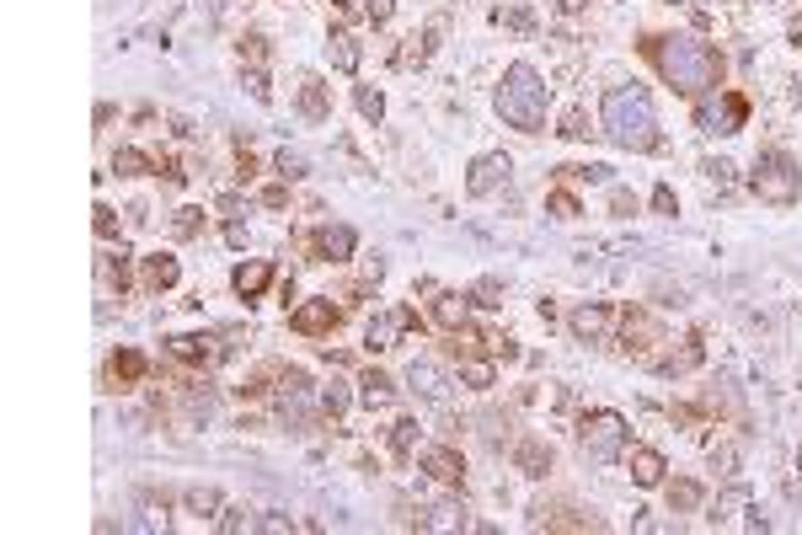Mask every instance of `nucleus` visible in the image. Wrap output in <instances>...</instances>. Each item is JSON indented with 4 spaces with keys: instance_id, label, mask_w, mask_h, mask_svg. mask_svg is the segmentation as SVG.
Here are the masks:
<instances>
[{
    "instance_id": "obj_1",
    "label": "nucleus",
    "mask_w": 802,
    "mask_h": 535,
    "mask_svg": "<svg viewBox=\"0 0 802 535\" xmlns=\"http://www.w3.org/2000/svg\"><path fill=\"white\" fill-rule=\"evenodd\" d=\"M647 54L680 97H706L722 86V54L701 38H647Z\"/></svg>"
},
{
    "instance_id": "obj_2",
    "label": "nucleus",
    "mask_w": 802,
    "mask_h": 535,
    "mask_svg": "<svg viewBox=\"0 0 802 535\" xmlns=\"http://www.w3.org/2000/svg\"><path fill=\"white\" fill-rule=\"evenodd\" d=\"M599 123H605L610 145H621V150H636V156H642V150H658V108H653V97H647L636 81L605 91Z\"/></svg>"
},
{
    "instance_id": "obj_3",
    "label": "nucleus",
    "mask_w": 802,
    "mask_h": 535,
    "mask_svg": "<svg viewBox=\"0 0 802 535\" xmlns=\"http://www.w3.org/2000/svg\"><path fill=\"white\" fill-rule=\"evenodd\" d=\"M546 108H551V86L535 64H509L498 81V119L519 129V134H540L546 129Z\"/></svg>"
},
{
    "instance_id": "obj_4",
    "label": "nucleus",
    "mask_w": 802,
    "mask_h": 535,
    "mask_svg": "<svg viewBox=\"0 0 802 535\" xmlns=\"http://www.w3.org/2000/svg\"><path fill=\"white\" fill-rule=\"evenodd\" d=\"M626 439H631V423L621 413H610V407L578 417V450H583V461H594V466L621 461V455H626Z\"/></svg>"
},
{
    "instance_id": "obj_5",
    "label": "nucleus",
    "mask_w": 802,
    "mask_h": 535,
    "mask_svg": "<svg viewBox=\"0 0 802 535\" xmlns=\"http://www.w3.org/2000/svg\"><path fill=\"white\" fill-rule=\"evenodd\" d=\"M749 187L765 198V204H797V193H802V172H797V161L787 156V150H759L754 156V172H749Z\"/></svg>"
},
{
    "instance_id": "obj_6",
    "label": "nucleus",
    "mask_w": 802,
    "mask_h": 535,
    "mask_svg": "<svg viewBox=\"0 0 802 535\" xmlns=\"http://www.w3.org/2000/svg\"><path fill=\"white\" fill-rule=\"evenodd\" d=\"M744 119H749V97H739V91H706L695 102V129L701 134H739Z\"/></svg>"
},
{
    "instance_id": "obj_7",
    "label": "nucleus",
    "mask_w": 802,
    "mask_h": 535,
    "mask_svg": "<svg viewBox=\"0 0 802 535\" xmlns=\"http://www.w3.org/2000/svg\"><path fill=\"white\" fill-rule=\"evenodd\" d=\"M343 321V310L332 305V295H316V300H300L294 310H289V327L300 332V338H327L332 327Z\"/></svg>"
},
{
    "instance_id": "obj_8",
    "label": "nucleus",
    "mask_w": 802,
    "mask_h": 535,
    "mask_svg": "<svg viewBox=\"0 0 802 535\" xmlns=\"http://www.w3.org/2000/svg\"><path fill=\"white\" fill-rule=\"evenodd\" d=\"M509 172H514V161H509L503 150L476 156V161H471V177H465V193H471V198H487V193H498V187L509 182Z\"/></svg>"
},
{
    "instance_id": "obj_9",
    "label": "nucleus",
    "mask_w": 802,
    "mask_h": 535,
    "mask_svg": "<svg viewBox=\"0 0 802 535\" xmlns=\"http://www.w3.org/2000/svg\"><path fill=\"white\" fill-rule=\"evenodd\" d=\"M406 391H417L423 402H444L450 396V369L434 358H412L406 364Z\"/></svg>"
},
{
    "instance_id": "obj_10",
    "label": "nucleus",
    "mask_w": 802,
    "mask_h": 535,
    "mask_svg": "<svg viewBox=\"0 0 802 535\" xmlns=\"http://www.w3.org/2000/svg\"><path fill=\"white\" fill-rule=\"evenodd\" d=\"M310 252H316V263H348L358 252V231L353 225H321L310 236Z\"/></svg>"
},
{
    "instance_id": "obj_11",
    "label": "nucleus",
    "mask_w": 802,
    "mask_h": 535,
    "mask_svg": "<svg viewBox=\"0 0 802 535\" xmlns=\"http://www.w3.org/2000/svg\"><path fill=\"white\" fill-rule=\"evenodd\" d=\"M423 472L434 476V482H444V487H455V482H465V461H460L455 444H423Z\"/></svg>"
},
{
    "instance_id": "obj_12",
    "label": "nucleus",
    "mask_w": 802,
    "mask_h": 535,
    "mask_svg": "<svg viewBox=\"0 0 802 535\" xmlns=\"http://www.w3.org/2000/svg\"><path fill=\"white\" fill-rule=\"evenodd\" d=\"M273 273H279V268H273L268 257H252V263H241V268L230 273V290H235L241 300H263L268 295V284H273Z\"/></svg>"
},
{
    "instance_id": "obj_13",
    "label": "nucleus",
    "mask_w": 802,
    "mask_h": 535,
    "mask_svg": "<svg viewBox=\"0 0 802 535\" xmlns=\"http://www.w3.org/2000/svg\"><path fill=\"white\" fill-rule=\"evenodd\" d=\"M610 321H616V310H610V305H599V300L578 305L573 316H568V327H573V338H578V343H599V338L610 332Z\"/></svg>"
},
{
    "instance_id": "obj_14",
    "label": "nucleus",
    "mask_w": 802,
    "mask_h": 535,
    "mask_svg": "<svg viewBox=\"0 0 802 535\" xmlns=\"http://www.w3.org/2000/svg\"><path fill=\"white\" fill-rule=\"evenodd\" d=\"M145 369H150V358L139 354V349H113V358H108V380H113V391L139 386V380H145Z\"/></svg>"
},
{
    "instance_id": "obj_15",
    "label": "nucleus",
    "mask_w": 802,
    "mask_h": 535,
    "mask_svg": "<svg viewBox=\"0 0 802 535\" xmlns=\"http://www.w3.org/2000/svg\"><path fill=\"white\" fill-rule=\"evenodd\" d=\"M167 354H172L177 364H209L220 349H215V338H204V332H177V338H167Z\"/></svg>"
},
{
    "instance_id": "obj_16",
    "label": "nucleus",
    "mask_w": 802,
    "mask_h": 535,
    "mask_svg": "<svg viewBox=\"0 0 802 535\" xmlns=\"http://www.w3.org/2000/svg\"><path fill=\"white\" fill-rule=\"evenodd\" d=\"M358 402H364L369 413L391 407V402H396V380H391L386 369H364V375H358Z\"/></svg>"
},
{
    "instance_id": "obj_17",
    "label": "nucleus",
    "mask_w": 802,
    "mask_h": 535,
    "mask_svg": "<svg viewBox=\"0 0 802 535\" xmlns=\"http://www.w3.org/2000/svg\"><path fill=\"white\" fill-rule=\"evenodd\" d=\"M664 472H669L664 450H653V444H636L631 450V482L636 487H664Z\"/></svg>"
},
{
    "instance_id": "obj_18",
    "label": "nucleus",
    "mask_w": 802,
    "mask_h": 535,
    "mask_svg": "<svg viewBox=\"0 0 802 535\" xmlns=\"http://www.w3.org/2000/svg\"><path fill=\"white\" fill-rule=\"evenodd\" d=\"M551 461H557V450L540 439V434H530V439H519V450H514V466L524 476H546L551 472Z\"/></svg>"
},
{
    "instance_id": "obj_19",
    "label": "nucleus",
    "mask_w": 802,
    "mask_h": 535,
    "mask_svg": "<svg viewBox=\"0 0 802 535\" xmlns=\"http://www.w3.org/2000/svg\"><path fill=\"white\" fill-rule=\"evenodd\" d=\"M139 263H145V290H156V295L172 290L177 279H182V263H177L172 252H150V257H139Z\"/></svg>"
},
{
    "instance_id": "obj_20",
    "label": "nucleus",
    "mask_w": 802,
    "mask_h": 535,
    "mask_svg": "<svg viewBox=\"0 0 802 535\" xmlns=\"http://www.w3.org/2000/svg\"><path fill=\"white\" fill-rule=\"evenodd\" d=\"M664 498H669V514H695L701 498H706V487H701L695 476H674V482L664 487Z\"/></svg>"
},
{
    "instance_id": "obj_21",
    "label": "nucleus",
    "mask_w": 802,
    "mask_h": 535,
    "mask_svg": "<svg viewBox=\"0 0 802 535\" xmlns=\"http://www.w3.org/2000/svg\"><path fill=\"white\" fill-rule=\"evenodd\" d=\"M327 60H332V70L353 75V70L364 64V43H358L353 33H332V38H327Z\"/></svg>"
},
{
    "instance_id": "obj_22",
    "label": "nucleus",
    "mask_w": 802,
    "mask_h": 535,
    "mask_svg": "<svg viewBox=\"0 0 802 535\" xmlns=\"http://www.w3.org/2000/svg\"><path fill=\"white\" fill-rule=\"evenodd\" d=\"M294 102H300V113H305L310 123L332 119V97H327V86H321L316 75H305V81H300V97H294Z\"/></svg>"
},
{
    "instance_id": "obj_23",
    "label": "nucleus",
    "mask_w": 802,
    "mask_h": 535,
    "mask_svg": "<svg viewBox=\"0 0 802 535\" xmlns=\"http://www.w3.org/2000/svg\"><path fill=\"white\" fill-rule=\"evenodd\" d=\"M396 332H401V316L386 310V316H375V321L364 327V349H369V354H386V349H396Z\"/></svg>"
},
{
    "instance_id": "obj_24",
    "label": "nucleus",
    "mask_w": 802,
    "mask_h": 535,
    "mask_svg": "<svg viewBox=\"0 0 802 535\" xmlns=\"http://www.w3.org/2000/svg\"><path fill=\"white\" fill-rule=\"evenodd\" d=\"M460 386H465V391H492V386H498V369H492V358L460 354Z\"/></svg>"
},
{
    "instance_id": "obj_25",
    "label": "nucleus",
    "mask_w": 802,
    "mask_h": 535,
    "mask_svg": "<svg viewBox=\"0 0 802 535\" xmlns=\"http://www.w3.org/2000/svg\"><path fill=\"white\" fill-rule=\"evenodd\" d=\"M465 316H471V295H455V290H450V295L434 300V321H439V327L460 332V327H465Z\"/></svg>"
},
{
    "instance_id": "obj_26",
    "label": "nucleus",
    "mask_w": 802,
    "mask_h": 535,
    "mask_svg": "<svg viewBox=\"0 0 802 535\" xmlns=\"http://www.w3.org/2000/svg\"><path fill=\"white\" fill-rule=\"evenodd\" d=\"M113 172H118V177H145V172H161V167H156L145 150H134V145H118V150H113Z\"/></svg>"
},
{
    "instance_id": "obj_27",
    "label": "nucleus",
    "mask_w": 802,
    "mask_h": 535,
    "mask_svg": "<svg viewBox=\"0 0 802 535\" xmlns=\"http://www.w3.org/2000/svg\"><path fill=\"white\" fill-rule=\"evenodd\" d=\"M102 279H108V284H113L118 295H123V290H129V279H134V257H129V252H123V246H118L113 257H108V263H102Z\"/></svg>"
},
{
    "instance_id": "obj_28",
    "label": "nucleus",
    "mask_w": 802,
    "mask_h": 535,
    "mask_svg": "<svg viewBox=\"0 0 802 535\" xmlns=\"http://www.w3.org/2000/svg\"><path fill=\"white\" fill-rule=\"evenodd\" d=\"M182 503H187L193 514H204V520H209V514H225V498H220L215 487H187V498H182Z\"/></svg>"
},
{
    "instance_id": "obj_29",
    "label": "nucleus",
    "mask_w": 802,
    "mask_h": 535,
    "mask_svg": "<svg viewBox=\"0 0 802 535\" xmlns=\"http://www.w3.org/2000/svg\"><path fill=\"white\" fill-rule=\"evenodd\" d=\"M348 402H353V391H348V380H327L321 386V413L327 417H343Z\"/></svg>"
},
{
    "instance_id": "obj_30",
    "label": "nucleus",
    "mask_w": 802,
    "mask_h": 535,
    "mask_svg": "<svg viewBox=\"0 0 802 535\" xmlns=\"http://www.w3.org/2000/svg\"><path fill=\"white\" fill-rule=\"evenodd\" d=\"M417 434H423L417 417H396V423H391V450H396V455H412V450H417Z\"/></svg>"
},
{
    "instance_id": "obj_31",
    "label": "nucleus",
    "mask_w": 802,
    "mask_h": 535,
    "mask_svg": "<svg viewBox=\"0 0 802 535\" xmlns=\"http://www.w3.org/2000/svg\"><path fill=\"white\" fill-rule=\"evenodd\" d=\"M353 102H358V113H364L369 123H380V119H386V97H380L375 86H358V91H353Z\"/></svg>"
},
{
    "instance_id": "obj_32",
    "label": "nucleus",
    "mask_w": 802,
    "mask_h": 535,
    "mask_svg": "<svg viewBox=\"0 0 802 535\" xmlns=\"http://www.w3.org/2000/svg\"><path fill=\"white\" fill-rule=\"evenodd\" d=\"M241 86L252 91V102H273V86H268V70H257V64H252V70H241Z\"/></svg>"
},
{
    "instance_id": "obj_33",
    "label": "nucleus",
    "mask_w": 802,
    "mask_h": 535,
    "mask_svg": "<svg viewBox=\"0 0 802 535\" xmlns=\"http://www.w3.org/2000/svg\"><path fill=\"white\" fill-rule=\"evenodd\" d=\"M91 231H97L102 241H113L118 231H123V225H118V209H113V204H97V209H91Z\"/></svg>"
},
{
    "instance_id": "obj_34",
    "label": "nucleus",
    "mask_w": 802,
    "mask_h": 535,
    "mask_svg": "<svg viewBox=\"0 0 802 535\" xmlns=\"http://www.w3.org/2000/svg\"><path fill=\"white\" fill-rule=\"evenodd\" d=\"M172 231H177V236H182V241H187V236H198V231H204V209H198V204H187V209H177Z\"/></svg>"
},
{
    "instance_id": "obj_35",
    "label": "nucleus",
    "mask_w": 802,
    "mask_h": 535,
    "mask_svg": "<svg viewBox=\"0 0 802 535\" xmlns=\"http://www.w3.org/2000/svg\"><path fill=\"white\" fill-rule=\"evenodd\" d=\"M546 209H551L557 220H578V215H583V204H578V198L568 193V187H557V193L546 198Z\"/></svg>"
},
{
    "instance_id": "obj_36",
    "label": "nucleus",
    "mask_w": 802,
    "mask_h": 535,
    "mask_svg": "<svg viewBox=\"0 0 802 535\" xmlns=\"http://www.w3.org/2000/svg\"><path fill=\"white\" fill-rule=\"evenodd\" d=\"M273 167H279V177H284V182H294V177H305V172H310L300 150H279V156H273Z\"/></svg>"
},
{
    "instance_id": "obj_37",
    "label": "nucleus",
    "mask_w": 802,
    "mask_h": 535,
    "mask_svg": "<svg viewBox=\"0 0 802 535\" xmlns=\"http://www.w3.org/2000/svg\"><path fill=\"white\" fill-rule=\"evenodd\" d=\"M562 177H573V182H610V167H605V161H588V167H562Z\"/></svg>"
},
{
    "instance_id": "obj_38",
    "label": "nucleus",
    "mask_w": 802,
    "mask_h": 535,
    "mask_svg": "<svg viewBox=\"0 0 802 535\" xmlns=\"http://www.w3.org/2000/svg\"><path fill=\"white\" fill-rule=\"evenodd\" d=\"M653 215H680V198H674V187H669V182H658V187H653Z\"/></svg>"
},
{
    "instance_id": "obj_39",
    "label": "nucleus",
    "mask_w": 802,
    "mask_h": 535,
    "mask_svg": "<svg viewBox=\"0 0 802 535\" xmlns=\"http://www.w3.org/2000/svg\"><path fill=\"white\" fill-rule=\"evenodd\" d=\"M711 466H717V476H739V450H733V444L711 450Z\"/></svg>"
},
{
    "instance_id": "obj_40",
    "label": "nucleus",
    "mask_w": 802,
    "mask_h": 535,
    "mask_svg": "<svg viewBox=\"0 0 802 535\" xmlns=\"http://www.w3.org/2000/svg\"><path fill=\"white\" fill-rule=\"evenodd\" d=\"M364 16H369L375 27H386V22L396 16V0H364Z\"/></svg>"
},
{
    "instance_id": "obj_41",
    "label": "nucleus",
    "mask_w": 802,
    "mask_h": 535,
    "mask_svg": "<svg viewBox=\"0 0 802 535\" xmlns=\"http://www.w3.org/2000/svg\"><path fill=\"white\" fill-rule=\"evenodd\" d=\"M220 530L235 535V530H257V520L246 514V509H225V520H220Z\"/></svg>"
},
{
    "instance_id": "obj_42",
    "label": "nucleus",
    "mask_w": 802,
    "mask_h": 535,
    "mask_svg": "<svg viewBox=\"0 0 802 535\" xmlns=\"http://www.w3.org/2000/svg\"><path fill=\"white\" fill-rule=\"evenodd\" d=\"M263 54H268V38L246 33V38H241V60H263Z\"/></svg>"
},
{
    "instance_id": "obj_43",
    "label": "nucleus",
    "mask_w": 802,
    "mask_h": 535,
    "mask_svg": "<svg viewBox=\"0 0 802 535\" xmlns=\"http://www.w3.org/2000/svg\"><path fill=\"white\" fill-rule=\"evenodd\" d=\"M263 204H268V209H284V204H289V187H284V182L263 187Z\"/></svg>"
},
{
    "instance_id": "obj_44",
    "label": "nucleus",
    "mask_w": 802,
    "mask_h": 535,
    "mask_svg": "<svg viewBox=\"0 0 802 535\" xmlns=\"http://www.w3.org/2000/svg\"><path fill=\"white\" fill-rule=\"evenodd\" d=\"M562 134H568V139H583V134H588V129H583V113H568V119H562Z\"/></svg>"
},
{
    "instance_id": "obj_45",
    "label": "nucleus",
    "mask_w": 802,
    "mask_h": 535,
    "mask_svg": "<svg viewBox=\"0 0 802 535\" xmlns=\"http://www.w3.org/2000/svg\"><path fill=\"white\" fill-rule=\"evenodd\" d=\"M610 204H616V215H636V198L621 193V187H616V198H610Z\"/></svg>"
},
{
    "instance_id": "obj_46",
    "label": "nucleus",
    "mask_w": 802,
    "mask_h": 535,
    "mask_svg": "<svg viewBox=\"0 0 802 535\" xmlns=\"http://www.w3.org/2000/svg\"><path fill=\"white\" fill-rule=\"evenodd\" d=\"M225 241H230V246H246V225H241V220H230V225H225Z\"/></svg>"
},
{
    "instance_id": "obj_47",
    "label": "nucleus",
    "mask_w": 802,
    "mask_h": 535,
    "mask_svg": "<svg viewBox=\"0 0 802 535\" xmlns=\"http://www.w3.org/2000/svg\"><path fill=\"white\" fill-rule=\"evenodd\" d=\"M706 177H717V182H728V177H733V167H728V161H706Z\"/></svg>"
},
{
    "instance_id": "obj_48",
    "label": "nucleus",
    "mask_w": 802,
    "mask_h": 535,
    "mask_svg": "<svg viewBox=\"0 0 802 535\" xmlns=\"http://www.w3.org/2000/svg\"><path fill=\"white\" fill-rule=\"evenodd\" d=\"M257 530H294V520H284V514H273V520H257Z\"/></svg>"
},
{
    "instance_id": "obj_49",
    "label": "nucleus",
    "mask_w": 802,
    "mask_h": 535,
    "mask_svg": "<svg viewBox=\"0 0 802 535\" xmlns=\"http://www.w3.org/2000/svg\"><path fill=\"white\" fill-rule=\"evenodd\" d=\"M583 5H588V0H562V11H568V16H578Z\"/></svg>"
},
{
    "instance_id": "obj_50",
    "label": "nucleus",
    "mask_w": 802,
    "mask_h": 535,
    "mask_svg": "<svg viewBox=\"0 0 802 535\" xmlns=\"http://www.w3.org/2000/svg\"><path fill=\"white\" fill-rule=\"evenodd\" d=\"M669 5H680V0H669Z\"/></svg>"
}]
</instances>
